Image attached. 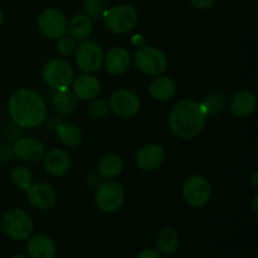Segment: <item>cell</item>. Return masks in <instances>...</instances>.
Here are the masks:
<instances>
[{
  "instance_id": "e575fe53",
  "label": "cell",
  "mask_w": 258,
  "mask_h": 258,
  "mask_svg": "<svg viewBox=\"0 0 258 258\" xmlns=\"http://www.w3.org/2000/svg\"><path fill=\"white\" fill-rule=\"evenodd\" d=\"M257 202H258V196L256 194V196H254V198H253V212H254V214H257V213H258Z\"/></svg>"
},
{
  "instance_id": "f1b7e54d",
  "label": "cell",
  "mask_w": 258,
  "mask_h": 258,
  "mask_svg": "<svg viewBox=\"0 0 258 258\" xmlns=\"http://www.w3.org/2000/svg\"><path fill=\"white\" fill-rule=\"evenodd\" d=\"M108 110H110V106L105 100L93 98L91 100L90 105L87 106V115L93 120H101L107 116Z\"/></svg>"
},
{
  "instance_id": "83f0119b",
  "label": "cell",
  "mask_w": 258,
  "mask_h": 258,
  "mask_svg": "<svg viewBox=\"0 0 258 258\" xmlns=\"http://www.w3.org/2000/svg\"><path fill=\"white\" fill-rule=\"evenodd\" d=\"M106 10L107 9H106L105 0H85L83 2V12L90 19H102Z\"/></svg>"
},
{
  "instance_id": "484cf974",
  "label": "cell",
  "mask_w": 258,
  "mask_h": 258,
  "mask_svg": "<svg viewBox=\"0 0 258 258\" xmlns=\"http://www.w3.org/2000/svg\"><path fill=\"white\" fill-rule=\"evenodd\" d=\"M226 96L222 92H211L207 95L206 100L202 103L207 115H216V113L222 112L226 108Z\"/></svg>"
},
{
  "instance_id": "836d02e7",
  "label": "cell",
  "mask_w": 258,
  "mask_h": 258,
  "mask_svg": "<svg viewBox=\"0 0 258 258\" xmlns=\"http://www.w3.org/2000/svg\"><path fill=\"white\" fill-rule=\"evenodd\" d=\"M249 181H251L252 186H253L254 189L258 188V173L257 171H253L251 175V178H249Z\"/></svg>"
},
{
  "instance_id": "6da1fadb",
  "label": "cell",
  "mask_w": 258,
  "mask_h": 258,
  "mask_svg": "<svg viewBox=\"0 0 258 258\" xmlns=\"http://www.w3.org/2000/svg\"><path fill=\"white\" fill-rule=\"evenodd\" d=\"M207 122V112L202 103L193 100L179 101L170 111L169 127L179 139L189 140L203 131Z\"/></svg>"
},
{
  "instance_id": "74e56055",
  "label": "cell",
  "mask_w": 258,
  "mask_h": 258,
  "mask_svg": "<svg viewBox=\"0 0 258 258\" xmlns=\"http://www.w3.org/2000/svg\"><path fill=\"white\" fill-rule=\"evenodd\" d=\"M0 219H2V218H0Z\"/></svg>"
},
{
  "instance_id": "4dcf8cb0",
  "label": "cell",
  "mask_w": 258,
  "mask_h": 258,
  "mask_svg": "<svg viewBox=\"0 0 258 258\" xmlns=\"http://www.w3.org/2000/svg\"><path fill=\"white\" fill-rule=\"evenodd\" d=\"M14 156V151H13V146L7 145H0V161L3 163H7V161L12 160V158Z\"/></svg>"
},
{
  "instance_id": "d590c367",
  "label": "cell",
  "mask_w": 258,
  "mask_h": 258,
  "mask_svg": "<svg viewBox=\"0 0 258 258\" xmlns=\"http://www.w3.org/2000/svg\"><path fill=\"white\" fill-rule=\"evenodd\" d=\"M3 23H4V13H3L2 10H0V27H2V25H3Z\"/></svg>"
},
{
  "instance_id": "9c48e42d",
  "label": "cell",
  "mask_w": 258,
  "mask_h": 258,
  "mask_svg": "<svg viewBox=\"0 0 258 258\" xmlns=\"http://www.w3.org/2000/svg\"><path fill=\"white\" fill-rule=\"evenodd\" d=\"M67 18L55 8H48L40 13L38 18V28L44 37L58 39L67 33Z\"/></svg>"
},
{
  "instance_id": "ffe728a7",
  "label": "cell",
  "mask_w": 258,
  "mask_h": 258,
  "mask_svg": "<svg viewBox=\"0 0 258 258\" xmlns=\"http://www.w3.org/2000/svg\"><path fill=\"white\" fill-rule=\"evenodd\" d=\"M176 92V85L171 78L159 77L150 83L149 93L156 101H168L174 97Z\"/></svg>"
},
{
  "instance_id": "4316f807",
  "label": "cell",
  "mask_w": 258,
  "mask_h": 258,
  "mask_svg": "<svg viewBox=\"0 0 258 258\" xmlns=\"http://www.w3.org/2000/svg\"><path fill=\"white\" fill-rule=\"evenodd\" d=\"M10 179H12V183L17 186L18 189H22V190H27L30 185H32L33 181V174L25 166H17L12 170L10 174Z\"/></svg>"
},
{
  "instance_id": "8d00e7d4",
  "label": "cell",
  "mask_w": 258,
  "mask_h": 258,
  "mask_svg": "<svg viewBox=\"0 0 258 258\" xmlns=\"http://www.w3.org/2000/svg\"><path fill=\"white\" fill-rule=\"evenodd\" d=\"M10 258H27L24 256V254H14V256H12Z\"/></svg>"
},
{
  "instance_id": "cb8c5ba5",
  "label": "cell",
  "mask_w": 258,
  "mask_h": 258,
  "mask_svg": "<svg viewBox=\"0 0 258 258\" xmlns=\"http://www.w3.org/2000/svg\"><path fill=\"white\" fill-rule=\"evenodd\" d=\"M156 244H158V249L160 253L166 254V256L173 254L179 246L178 232L170 227L161 229L158 239H156Z\"/></svg>"
},
{
  "instance_id": "d6986e66",
  "label": "cell",
  "mask_w": 258,
  "mask_h": 258,
  "mask_svg": "<svg viewBox=\"0 0 258 258\" xmlns=\"http://www.w3.org/2000/svg\"><path fill=\"white\" fill-rule=\"evenodd\" d=\"M256 107L257 97L251 91H241L234 95L229 105L232 113L239 118H246L251 116L256 111Z\"/></svg>"
},
{
  "instance_id": "4fadbf2b",
  "label": "cell",
  "mask_w": 258,
  "mask_h": 258,
  "mask_svg": "<svg viewBox=\"0 0 258 258\" xmlns=\"http://www.w3.org/2000/svg\"><path fill=\"white\" fill-rule=\"evenodd\" d=\"M14 155L18 159L28 163H33L44 156L45 149L40 140L35 138H20L13 146Z\"/></svg>"
},
{
  "instance_id": "5b68a950",
  "label": "cell",
  "mask_w": 258,
  "mask_h": 258,
  "mask_svg": "<svg viewBox=\"0 0 258 258\" xmlns=\"http://www.w3.org/2000/svg\"><path fill=\"white\" fill-rule=\"evenodd\" d=\"M42 77L48 86L55 90H66L72 85L75 80L73 68L67 60L55 59L48 60L42 70Z\"/></svg>"
},
{
  "instance_id": "277c9868",
  "label": "cell",
  "mask_w": 258,
  "mask_h": 258,
  "mask_svg": "<svg viewBox=\"0 0 258 258\" xmlns=\"http://www.w3.org/2000/svg\"><path fill=\"white\" fill-rule=\"evenodd\" d=\"M3 232L14 241H25L33 232L32 218L22 209H10L0 219Z\"/></svg>"
},
{
  "instance_id": "1f68e13d",
  "label": "cell",
  "mask_w": 258,
  "mask_h": 258,
  "mask_svg": "<svg viewBox=\"0 0 258 258\" xmlns=\"http://www.w3.org/2000/svg\"><path fill=\"white\" fill-rule=\"evenodd\" d=\"M191 5L199 10L211 9L217 4V0H190Z\"/></svg>"
},
{
  "instance_id": "9a60e30c",
  "label": "cell",
  "mask_w": 258,
  "mask_h": 258,
  "mask_svg": "<svg viewBox=\"0 0 258 258\" xmlns=\"http://www.w3.org/2000/svg\"><path fill=\"white\" fill-rule=\"evenodd\" d=\"M103 63L105 68L110 75L118 76L125 73L128 70L131 63L130 53L123 47H115L103 55Z\"/></svg>"
},
{
  "instance_id": "d4e9b609",
  "label": "cell",
  "mask_w": 258,
  "mask_h": 258,
  "mask_svg": "<svg viewBox=\"0 0 258 258\" xmlns=\"http://www.w3.org/2000/svg\"><path fill=\"white\" fill-rule=\"evenodd\" d=\"M55 133H57L60 143L68 148H75V146L80 145L81 141H82V133L76 125L59 123L55 127Z\"/></svg>"
},
{
  "instance_id": "f546056e",
  "label": "cell",
  "mask_w": 258,
  "mask_h": 258,
  "mask_svg": "<svg viewBox=\"0 0 258 258\" xmlns=\"http://www.w3.org/2000/svg\"><path fill=\"white\" fill-rule=\"evenodd\" d=\"M76 40L70 35H62L57 40V50L62 55H71L76 50Z\"/></svg>"
},
{
  "instance_id": "8992f818",
  "label": "cell",
  "mask_w": 258,
  "mask_h": 258,
  "mask_svg": "<svg viewBox=\"0 0 258 258\" xmlns=\"http://www.w3.org/2000/svg\"><path fill=\"white\" fill-rule=\"evenodd\" d=\"M134 63L141 73L146 76H159L168 67V58L155 47L139 48L134 55Z\"/></svg>"
},
{
  "instance_id": "8fae6325",
  "label": "cell",
  "mask_w": 258,
  "mask_h": 258,
  "mask_svg": "<svg viewBox=\"0 0 258 258\" xmlns=\"http://www.w3.org/2000/svg\"><path fill=\"white\" fill-rule=\"evenodd\" d=\"M108 106L118 117L131 118L140 111V98L133 91L117 90L111 95Z\"/></svg>"
},
{
  "instance_id": "7a4b0ae2",
  "label": "cell",
  "mask_w": 258,
  "mask_h": 258,
  "mask_svg": "<svg viewBox=\"0 0 258 258\" xmlns=\"http://www.w3.org/2000/svg\"><path fill=\"white\" fill-rule=\"evenodd\" d=\"M9 113L19 127L32 128L39 126L47 117V107L43 98L29 88L13 93L9 101Z\"/></svg>"
},
{
  "instance_id": "7c38bea8",
  "label": "cell",
  "mask_w": 258,
  "mask_h": 258,
  "mask_svg": "<svg viewBox=\"0 0 258 258\" xmlns=\"http://www.w3.org/2000/svg\"><path fill=\"white\" fill-rule=\"evenodd\" d=\"M25 191H27L28 202L39 211L50 209L57 201V194L49 184L32 183V185Z\"/></svg>"
},
{
  "instance_id": "e0dca14e",
  "label": "cell",
  "mask_w": 258,
  "mask_h": 258,
  "mask_svg": "<svg viewBox=\"0 0 258 258\" xmlns=\"http://www.w3.org/2000/svg\"><path fill=\"white\" fill-rule=\"evenodd\" d=\"M72 92L82 101H91L97 97L101 92V82L93 76L83 75L73 80Z\"/></svg>"
},
{
  "instance_id": "d6a6232c",
  "label": "cell",
  "mask_w": 258,
  "mask_h": 258,
  "mask_svg": "<svg viewBox=\"0 0 258 258\" xmlns=\"http://www.w3.org/2000/svg\"><path fill=\"white\" fill-rule=\"evenodd\" d=\"M136 258H161V253L159 251H156V249L148 248L141 251L140 253L136 256Z\"/></svg>"
},
{
  "instance_id": "5bb4252c",
  "label": "cell",
  "mask_w": 258,
  "mask_h": 258,
  "mask_svg": "<svg viewBox=\"0 0 258 258\" xmlns=\"http://www.w3.org/2000/svg\"><path fill=\"white\" fill-rule=\"evenodd\" d=\"M165 151L158 144H149L141 148L136 154V164L145 171H153L163 164Z\"/></svg>"
},
{
  "instance_id": "2e32d148",
  "label": "cell",
  "mask_w": 258,
  "mask_h": 258,
  "mask_svg": "<svg viewBox=\"0 0 258 258\" xmlns=\"http://www.w3.org/2000/svg\"><path fill=\"white\" fill-rule=\"evenodd\" d=\"M45 171L52 176H62L68 173L71 168V158L64 150L53 149L48 151L43 160Z\"/></svg>"
},
{
  "instance_id": "603a6c76",
  "label": "cell",
  "mask_w": 258,
  "mask_h": 258,
  "mask_svg": "<svg viewBox=\"0 0 258 258\" xmlns=\"http://www.w3.org/2000/svg\"><path fill=\"white\" fill-rule=\"evenodd\" d=\"M122 168L123 163L120 156L115 154H108L98 161L97 173L105 179H112L122 171Z\"/></svg>"
},
{
  "instance_id": "30bf717a",
  "label": "cell",
  "mask_w": 258,
  "mask_h": 258,
  "mask_svg": "<svg viewBox=\"0 0 258 258\" xmlns=\"http://www.w3.org/2000/svg\"><path fill=\"white\" fill-rule=\"evenodd\" d=\"M183 197L189 206H206L211 198V184L202 175L189 176L183 184Z\"/></svg>"
},
{
  "instance_id": "44dd1931",
  "label": "cell",
  "mask_w": 258,
  "mask_h": 258,
  "mask_svg": "<svg viewBox=\"0 0 258 258\" xmlns=\"http://www.w3.org/2000/svg\"><path fill=\"white\" fill-rule=\"evenodd\" d=\"M53 106L59 115L68 116L77 107V97L68 88L57 90V92L53 96Z\"/></svg>"
},
{
  "instance_id": "ba28073f",
  "label": "cell",
  "mask_w": 258,
  "mask_h": 258,
  "mask_svg": "<svg viewBox=\"0 0 258 258\" xmlns=\"http://www.w3.org/2000/svg\"><path fill=\"white\" fill-rule=\"evenodd\" d=\"M76 64L85 73L97 72L103 64V50L95 42H83L75 50Z\"/></svg>"
},
{
  "instance_id": "52a82bcc",
  "label": "cell",
  "mask_w": 258,
  "mask_h": 258,
  "mask_svg": "<svg viewBox=\"0 0 258 258\" xmlns=\"http://www.w3.org/2000/svg\"><path fill=\"white\" fill-rule=\"evenodd\" d=\"M125 199L122 185L115 180H106L100 184L96 190L95 202L100 211L113 213L121 208Z\"/></svg>"
},
{
  "instance_id": "7402d4cb",
  "label": "cell",
  "mask_w": 258,
  "mask_h": 258,
  "mask_svg": "<svg viewBox=\"0 0 258 258\" xmlns=\"http://www.w3.org/2000/svg\"><path fill=\"white\" fill-rule=\"evenodd\" d=\"M70 37L75 40H82L87 38L92 32V22L85 14H77L71 19L67 27Z\"/></svg>"
},
{
  "instance_id": "3957f363",
  "label": "cell",
  "mask_w": 258,
  "mask_h": 258,
  "mask_svg": "<svg viewBox=\"0 0 258 258\" xmlns=\"http://www.w3.org/2000/svg\"><path fill=\"white\" fill-rule=\"evenodd\" d=\"M139 20L138 12L128 4H118L106 10L103 22L110 32L116 34H123L136 27Z\"/></svg>"
},
{
  "instance_id": "ac0fdd59",
  "label": "cell",
  "mask_w": 258,
  "mask_h": 258,
  "mask_svg": "<svg viewBox=\"0 0 258 258\" xmlns=\"http://www.w3.org/2000/svg\"><path fill=\"white\" fill-rule=\"evenodd\" d=\"M27 252L30 258H54L57 246L49 237L37 234L28 241Z\"/></svg>"
}]
</instances>
